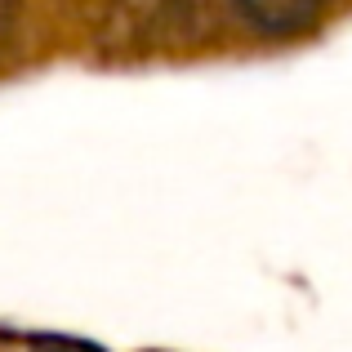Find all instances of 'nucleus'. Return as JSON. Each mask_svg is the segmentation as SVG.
<instances>
[{"label":"nucleus","instance_id":"1","mask_svg":"<svg viewBox=\"0 0 352 352\" xmlns=\"http://www.w3.org/2000/svg\"><path fill=\"white\" fill-rule=\"evenodd\" d=\"M245 14L263 27H299L321 9V0H241Z\"/></svg>","mask_w":352,"mask_h":352},{"label":"nucleus","instance_id":"2","mask_svg":"<svg viewBox=\"0 0 352 352\" xmlns=\"http://www.w3.org/2000/svg\"><path fill=\"white\" fill-rule=\"evenodd\" d=\"M0 18H5V0H0Z\"/></svg>","mask_w":352,"mask_h":352}]
</instances>
